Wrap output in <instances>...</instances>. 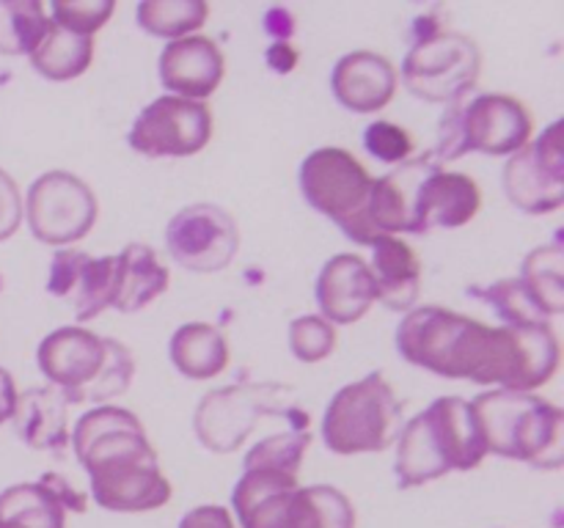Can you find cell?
I'll use <instances>...</instances> for the list:
<instances>
[{
	"label": "cell",
	"instance_id": "cell-1",
	"mask_svg": "<svg viewBox=\"0 0 564 528\" xmlns=\"http://www.w3.org/2000/svg\"><path fill=\"white\" fill-rule=\"evenodd\" d=\"M397 350L408 363L446 380L529 394L560 369V339L551 324L488 328L444 306L411 308L397 330Z\"/></svg>",
	"mask_w": 564,
	"mask_h": 528
},
{
	"label": "cell",
	"instance_id": "cell-2",
	"mask_svg": "<svg viewBox=\"0 0 564 528\" xmlns=\"http://www.w3.org/2000/svg\"><path fill=\"white\" fill-rule=\"evenodd\" d=\"M72 446L102 509L149 512L171 498V482L160 471L158 451L135 413L113 405L94 407L77 421Z\"/></svg>",
	"mask_w": 564,
	"mask_h": 528
},
{
	"label": "cell",
	"instance_id": "cell-3",
	"mask_svg": "<svg viewBox=\"0 0 564 528\" xmlns=\"http://www.w3.org/2000/svg\"><path fill=\"white\" fill-rule=\"evenodd\" d=\"M485 454L488 446L471 402L444 396L402 427L397 438V482L400 487H422L449 471H471Z\"/></svg>",
	"mask_w": 564,
	"mask_h": 528
},
{
	"label": "cell",
	"instance_id": "cell-4",
	"mask_svg": "<svg viewBox=\"0 0 564 528\" xmlns=\"http://www.w3.org/2000/svg\"><path fill=\"white\" fill-rule=\"evenodd\" d=\"M242 528H356V512L330 484L301 487L297 476L251 468L231 493Z\"/></svg>",
	"mask_w": 564,
	"mask_h": 528
},
{
	"label": "cell",
	"instance_id": "cell-5",
	"mask_svg": "<svg viewBox=\"0 0 564 528\" xmlns=\"http://www.w3.org/2000/svg\"><path fill=\"white\" fill-rule=\"evenodd\" d=\"M488 454L556 471L564 462V413L529 391H488L471 402Z\"/></svg>",
	"mask_w": 564,
	"mask_h": 528
},
{
	"label": "cell",
	"instance_id": "cell-6",
	"mask_svg": "<svg viewBox=\"0 0 564 528\" xmlns=\"http://www.w3.org/2000/svg\"><path fill=\"white\" fill-rule=\"evenodd\" d=\"M36 363L69 405L124 394L135 374L130 350L83 328H58L39 344Z\"/></svg>",
	"mask_w": 564,
	"mask_h": 528
},
{
	"label": "cell",
	"instance_id": "cell-7",
	"mask_svg": "<svg viewBox=\"0 0 564 528\" xmlns=\"http://www.w3.org/2000/svg\"><path fill=\"white\" fill-rule=\"evenodd\" d=\"M438 132V146L430 157L444 165L468 152L490 157L521 152L532 138L534 121L527 105L510 94H468L449 105Z\"/></svg>",
	"mask_w": 564,
	"mask_h": 528
},
{
	"label": "cell",
	"instance_id": "cell-8",
	"mask_svg": "<svg viewBox=\"0 0 564 528\" xmlns=\"http://www.w3.org/2000/svg\"><path fill=\"white\" fill-rule=\"evenodd\" d=\"M405 405L383 372L336 391L323 416V440L334 454H372L397 443Z\"/></svg>",
	"mask_w": 564,
	"mask_h": 528
},
{
	"label": "cell",
	"instance_id": "cell-9",
	"mask_svg": "<svg viewBox=\"0 0 564 528\" xmlns=\"http://www.w3.org/2000/svg\"><path fill=\"white\" fill-rule=\"evenodd\" d=\"M301 190L317 212L328 215L352 242L369 245L375 229L367 209L372 196V176L347 148L325 146L308 154L301 165Z\"/></svg>",
	"mask_w": 564,
	"mask_h": 528
},
{
	"label": "cell",
	"instance_id": "cell-10",
	"mask_svg": "<svg viewBox=\"0 0 564 528\" xmlns=\"http://www.w3.org/2000/svg\"><path fill=\"white\" fill-rule=\"evenodd\" d=\"M297 407L292 388L275 383H242L209 391L196 407L193 429L204 449L231 454L253 432L262 416H281Z\"/></svg>",
	"mask_w": 564,
	"mask_h": 528
},
{
	"label": "cell",
	"instance_id": "cell-11",
	"mask_svg": "<svg viewBox=\"0 0 564 528\" xmlns=\"http://www.w3.org/2000/svg\"><path fill=\"white\" fill-rule=\"evenodd\" d=\"M482 72V53L463 33L433 31L419 36L402 64L408 91L427 102H457L474 91Z\"/></svg>",
	"mask_w": 564,
	"mask_h": 528
},
{
	"label": "cell",
	"instance_id": "cell-12",
	"mask_svg": "<svg viewBox=\"0 0 564 528\" xmlns=\"http://www.w3.org/2000/svg\"><path fill=\"white\" fill-rule=\"evenodd\" d=\"M31 234L44 245H69L83 240L97 220L99 207L91 187L66 170H47L28 190Z\"/></svg>",
	"mask_w": 564,
	"mask_h": 528
},
{
	"label": "cell",
	"instance_id": "cell-13",
	"mask_svg": "<svg viewBox=\"0 0 564 528\" xmlns=\"http://www.w3.org/2000/svg\"><path fill=\"white\" fill-rule=\"evenodd\" d=\"M209 138L213 110L204 102L165 94L141 110L127 141L147 157H191L207 146Z\"/></svg>",
	"mask_w": 564,
	"mask_h": 528
},
{
	"label": "cell",
	"instance_id": "cell-14",
	"mask_svg": "<svg viewBox=\"0 0 564 528\" xmlns=\"http://www.w3.org/2000/svg\"><path fill=\"white\" fill-rule=\"evenodd\" d=\"M171 258L193 273H220L240 251L235 218L215 204H193L165 226Z\"/></svg>",
	"mask_w": 564,
	"mask_h": 528
},
{
	"label": "cell",
	"instance_id": "cell-15",
	"mask_svg": "<svg viewBox=\"0 0 564 528\" xmlns=\"http://www.w3.org/2000/svg\"><path fill=\"white\" fill-rule=\"evenodd\" d=\"M505 193L512 207L529 215L554 212L564 204L562 121H554L534 143H527L505 168Z\"/></svg>",
	"mask_w": 564,
	"mask_h": 528
},
{
	"label": "cell",
	"instance_id": "cell-16",
	"mask_svg": "<svg viewBox=\"0 0 564 528\" xmlns=\"http://www.w3.org/2000/svg\"><path fill=\"white\" fill-rule=\"evenodd\" d=\"M47 292L72 306L77 322H91L113 306L116 256L91 258L88 253L66 248L53 256Z\"/></svg>",
	"mask_w": 564,
	"mask_h": 528
},
{
	"label": "cell",
	"instance_id": "cell-17",
	"mask_svg": "<svg viewBox=\"0 0 564 528\" xmlns=\"http://www.w3.org/2000/svg\"><path fill=\"white\" fill-rule=\"evenodd\" d=\"M482 209V190L468 174L444 170L435 165L422 179L413 201V226L416 234L430 229H460L477 218Z\"/></svg>",
	"mask_w": 564,
	"mask_h": 528
},
{
	"label": "cell",
	"instance_id": "cell-18",
	"mask_svg": "<svg viewBox=\"0 0 564 528\" xmlns=\"http://www.w3.org/2000/svg\"><path fill=\"white\" fill-rule=\"evenodd\" d=\"M226 72L224 53L207 36H185L160 53V80L174 97L202 102L220 86Z\"/></svg>",
	"mask_w": 564,
	"mask_h": 528
},
{
	"label": "cell",
	"instance_id": "cell-19",
	"mask_svg": "<svg viewBox=\"0 0 564 528\" xmlns=\"http://www.w3.org/2000/svg\"><path fill=\"white\" fill-rule=\"evenodd\" d=\"M378 300L369 264L356 253H339L317 278V302L330 324H352Z\"/></svg>",
	"mask_w": 564,
	"mask_h": 528
},
{
	"label": "cell",
	"instance_id": "cell-20",
	"mask_svg": "<svg viewBox=\"0 0 564 528\" xmlns=\"http://www.w3.org/2000/svg\"><path fill=\"white\" fill-rule=\"evenodd\" d=\"M330 88L341 108L352 113H378L394 99L397 72L386 55L356 50L339 58L330 77Z\"/></svg>",
	"mask_w": 564,
	"mask_h": 528
},
{
	"label": "cell",
	"instance_id": "cell-21",
	"mask_svg": "<svg viewBox=\"0 0 564 528\" xmlns=\"http://www.w3.org/2000/svg\"><path fill=\"white\" fill-rule=\"evenodd\" d=\"M372 264L378 300L391 311H411L422 295V262L419 253L405 240L391 234H378L372 242Z\"/></svg>",
	"mask_w": 564,
	"mask_h": 528
},
{
	"label": "cell",
	"instance_id": "cell-22",
	"mask_svg": "<svg viewBox=\"0 0 564 528\" xmlns=\"http://www.w3.org/2000/svg\"><path fill=\"white\" fill-rule=\"evenodd\" d=\"M66 407H69V402L53 385L25 391L22 396H17L14 416H11L14 432L31 449L64 451V446L69 443Z\"/></svg>",
	"mask_w": 564,
	"mask_h": 528
},
{
	"label": "cell",
	"instance_id": "cell-23",
	"mask_svg": "<svg viewBox=\"0 0 564 528\" xmlns=\"http://www.w3.org/2000/svg\"><path fill=\"white\" fill-rule=\"evenodd\" d=\"M171 284L169 270L160 264L158 253L149 245L132 242L116 256V295L113 308L132 314L158 300Z\"/></svg>",
	"mask_w": 564,
	"mask_h": 528
},
{
	"label": "cell",
	"instance_id": "cell-24",
	"mask_svg": "<svg viewBox=\"0 0 564 528\" xmlns=\"http://www.w3.org/2000/svg\"><path fill=\"white\" fill-rule=\"evenodd\" d=\"M171 363L191 380H209L229 366V344L218 328L207 322H187L171 336Z\"/></svg>",
	"mask_w": 564,
	"mask_h": 528
},
{
	"label": "cell",
	"instance_id": "cell-25",
	"mask_svg": "<svg viewBox=\"0 0 564 528\" xmlns=\"http://www.w3.org/2000/svg\"><path fill=\"white\" fill-rule=\"evenodd\" d=\"M94 38L72 33L50 20L47 33L31 53V66L47 80H72L91 66Z\"/></svg>",
	"mask_w": 564,
	"mask_h": 528
},
{
	"label": "cell",
	"instance_id": "cell-26",
	"mask_svg": "<svg viewBox=\"0 0 564 528\" xmlns=\"http://www.w3.org/2000/svg\"><path fill=\"white\" fill-rule=\"evenodd\" d=\"M64 512L42 482L14 484L0 493V528H64Z\"/></svg>",
	"mask_w": 564,
	"mask_h": 528
},
{
	"label": "cell",
	"instance_id": "cell-27",
	"mask_svg": "<svg viewBox=\"0 0 564 528\" xmlns=\"http://www.w3.org/2000/svg\"><path fill=\"white\" fill-rule=\"evenodd\" d=\"M564 251L560 242L538 248L523 258L521 284L538 302L545 317H560L564 311V284H562Z\"/></svg>",
	"mask_w": 564,
	"mask_h": 528
},
{
	"label": "cell",
	"instance_id": "cell-28",
	"mask_svg": "<svg viewBox=\"0 0 564 528\" xmlns=\"http://www.w3.org/2000/svg\"><path fill=\"white\" fill-rule=\"evenodd\" d=\"M47 25L50 20L39 0H0V53L31 55Z\"/></svg>",
	"mask_w": 564,
	"mask_h": 528
},
{
	"label": "cell",
	"instance_id": "cell-29",
	"mask_svg": "<svg viewBox=\"0 0 564 528\" xmlns=\"http://www.w3.org/2000/svg\"><path fill=\"white\" fill-rule=\"evenodd\" d=\"M135 14L143 31L176 42L207 22L209 6L204 0H143Z\"/></svg>",
	"mask_w": 564,
	"mask_h": 528
},
{
	"label": "cell",
	"instance_id": "cell-30",
	"mask_svg": "<svg viewBox=\"0 0 564 528\" xmlns=\"http://www.w3.org/2000/svg\"><path fill=\"white\" fill-rule=\"evenodd\" d=\"M312 435L308 427H286L284 432L268 435L259 440L246 457V471L251 468H264V471H279L286 476H297L303 465V454H306Z\"/></svg>",
	"mask_w": 564,
	"mask_h": 528
},
{
	"label": "cell",
	"instance_id": "cell-31",
	"mask_svg": "<svg viewBox=\"0 0 564 528\" xmlns=\"http://www.w3.org/2000/svg\"><path fill=\"white\" fill-rule=\"evenodd\" d=\"M474 297H482L490 306L496 308V314L501 317L505 328H534V324H549V317L538 308V302L532 300V295L527 292V286L521 284V278L499 280V284L488 286V289H471Z\"/></svg>",
	"mask_w": 564,
	"mask_h": 528
},
{
	"label": "cell",
	"instance_id": "cell-32",
	"mask_svg": "<svg viewBox=\"0 0 564 528\" xmlns=\"http://www.w3.org/2000/svg\"><path fill=\"white\" fill-rule=\"evenodd\" d=\"M290 346L297 361L317 363L336 346V330L325 317H301L290 324Z\"/></svg>",
	"mask_w": 564,
	"mask_h": 528
},
{
	"label": "cell",
	"instance_id": "cell-33",
	"mask_svg": "<svg viewBox=\"0 0 564 528\" xmlns=\"http://www.w3.org/2000/svg\"><path fill=\"white\" fill-rule=\"evenodd\" d=\"M113 11L116 3H110V0H75V3L55 0L53 22L72 33H80V36H94L110 20Z\"/></svg>",
	"mask_w": 564,
	"mask_h": 528
},
{
	"label": "cell",
	"instance_id": "cell-34",
	"mask_svg": "<svg viewBox=\"0 0 564 528\" xmlns=\"http://www.w3.org/2000/svg\"><path fill=\"white\" fill-rule=\"evenodd\" d=\"M364 148L380 163H405L416 148L411 132L391 121H372L364 130Z\"/></svg>",
	"mask_w": 564,
	"mask_h": 528
},
{
	"label": "cell",
	"instance_id": "cell-35",
	"mask_svg": "<svg viewBox=\"0 0 564 528\" xmlns=\"http://www.w3.org/2000/svg\"><path fill=\"white\" fill-rule=\"evenodd\" d=\"M22 220V198L17 182L0 168V242L9 240Z\"/></svg>",
	"mask_w": 564,
	"mask_h": 528
},
{
	"label": "cell",
	"instance_id": "cell-36",
	"mask_svg": "<svg viewBox=\"0 0 564 528\" xmlns=\"http://www.w3.org/2000/svg\"><path fill=\"white\" fill-rule=\"evenodd\" d=\"M180 528H235L226 506H196L182 517Z\"/></svg>",
	"mask_w": 564,
	"mask_h": 528
},
{
	"label": "cell",
	"instance_id": "cell-37",
	"mask_svg": "<svg viewBox=\"0 0 564 528\" xmlns=\"http://www.w3.org/2000/svg\"><path fill=\"white\" fill-rule=\"evenodd\" d=\"M39 482L44 484V487L53 490L55 498L61 501V506L64 509H72V512H86V495L77 493L75 487H72L69 482H66L64 476H58V473H44Z\"/></svg>",
	"mask_w": 564,
	"mask_h": 528
},
{
	"label": "cell",
	"instance_id": "cell-38",
	"mask_svg": "<svg viewBox=\"0 0 564 528\" xmlns=\"http://www.w3.org/2000/svg\"><path fill=\"white\" fill-rule=\"evenodd\" d=\"M264 28H268V33L273 38L286 42V36L295 31V16H292L286 9H270L268 16H264Z\"/></svg>",
	"mask_w": 564,
	"mask_h": 528
},
{
	"label": "cell",
	"instance_id": "cell-39",
	"mask_svg": "<svg viewBox=\"0 0 564 528\" xmlns=\"http://www.w3.org/2000/svg\"><path fill=\"white\" fill-rule=\"evenodd\" d=\"M268 64L273 72H292V66L297 64V50L292 47L290 42H275L273 47L268 50Z\"/></svg>",
	"mask_w": 564,
	"mask_h": 528
},
{
	"label": "cell",
	"instance_id": "cell-40",
	"mask_svg": "<svg viewBox=\"0 0 564 528\" xmlns=\"http://www.w3.org/2000/svg\"><path fill=\"white\" fill-rule=\"evenodd\" d=\"M17 385L14 377H11L6 369H0V424L11 421L14 416V407H17Z\"/></svg>",
	"mask_w": 564,
	"mask_h": 528
}]
</instances>
